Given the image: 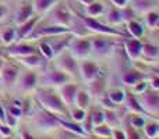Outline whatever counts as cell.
<instances>
[{"label": "cell", "instance_id": "cell-1", "mask_svg": "<svg viewBox=\"0 0 159 139\" xmlns=\"http://www.w3.org/2000/svg\"><path fill=\"white\" fill-rule=\"evenodd\" d=\"M36 100L39 102V104L42 106V109L46 110L50 114H57V115H63L67 117L69 113L66 110V104L61 102L60 96L52 93L50 90L41 88L36 90Z\"/></svg>", "mask_w": 159, "mask_h": 139}, {"label": "cell", "instance_id": "cell-2", "mask_svg": "<svg viewBox=\"0 0 159 139\" xmlns=\"http://www.w3.org/2000/svg\"><path fill=\"white\" fill-rule=\"evenodd\" d=\"M143 111L148 114H157L159 113V95L155 90H144L138 93L137 98Z\"/></svg>", "mask_w": 159, "mask_h": 139}, {"label": "cell", "instance_id": "cell-3", "mask_svg": "<svg viewBox=\"0 0 159 139\" xmlns=\"http://www.w3.org/2000/svg\"><path fill=\"white\" fill-rule=\"evenodd\" d=\"M34 121H35V125L42 131H50V129H56L60 127L59 118L50 114V113H48L46 110H41V111L36 113L35 117H34Z\"/></svg>", "mask_w": 159, "mask_h": 139}, {"label": "cell", "instance_id": "cell-4", "mask_svg": "<svg viewBox=\"0 0 159 139\" xmlns=\"http://www.w3.org/2000/svg\"><path fill=\"white\" fill-rule=\"evenodd\" d=\"M56 68L63 71L64 74L67 75H75L78 74V64L75 61V59L73 57L70 53H64V54H60L57 59H56V63H55Z\"/></svg>", "mask_w": 159, "mask_h": 139}, {"label": "cell", "instance_id": "cell-5", "mask_svg": "<svg viewBox=\"0 0 159 139\" xmlns=\"http://www.w3.org/2000/svg\"><path fill=\"white\" fill-rule=\"evenodd\" d=\"M91 50V41L88 39H73L70 43V54L77 60V59H85L89 56Z\"/></svg>", "mask_w": 159, "mask_h": 139}, {"label": "cell", "instance_id": "cell-6", "mask_svg": "<svg viewBox=\"0 0 159 139\" xmlns=\"http://www.w3.org/2000/svg\"><path fill=\"white\" fill-rule=\"evenodd\" d=\"M42 82H43L45 86H61V85L70 82V75L56 68L45 74L43 78H42Z\"/></svg>", "mask_w": 159, "mask_h": 139}, {"label": "cell", "instance_id": "cell-7", "mask_svg": "<svg viewBox=\"0 0 159 139\" xmlns=\"http://www.w3.org/2000/svg\"><path fill=\"white\" fill-rule=\"evenodd\" d=\"M78 72H80V75H81V78L84 79L85 82L89 84V82H92L95 78H98L99 68L92 61H82L78 66Z\"/></svg>", "mask_w": 159, "mask_h": 139}, {"label": "cell", "instance_id": "cell-8", "mask_svg": "<svg viewBox=\"0 0 159 139\" xmlns=\"http://www.w3.org/2000/svg\"><path fill=\"white\" fill-rule=\"evenodd\" d=\"M82 21H84V24L87 25V28H88V29H91V31H95V32L102 33V35H119V36H121V35H123V33H121V32H117V31L112 29V28H107V27H105V25L99 24L98 21H95V20H92V18H88V17H85V18H82Z\"/></svg>", "mask_w": 159, "mask_h": 139}, {"label": "cell", "instance_id": "cell-9", "mask_svg": "<svg viewBox=\"0 0 159 139\" xmlns=\"http://www.w3.org/2000/svg\"><path fill=\"white\" fill-rule=\"evenodd\" d=\"M77 85L75 84H70V82H67V84L61 85L60 86V99L61 102H63L66 106H70V104L74 103V98H75V93H77Z\"/></svg>", "mask_w": 159, "mask_h": 139}, {"label": "cell", "instance_id": "cell-10", "mask_svg": "<svg viewBox=\"0 0 159 139\" xmlns=\"http://www.w3.org/2000/svg\"><path fill=\"white\" fill-rule=\"evenodd\" d=\"M69 32L66 27H61V25H53V27H45L38 29L36 32L32 33V38H43V36H56L60 35V33H66Z\"/></svg>", "mask_w": 159, "mask_h": 139}, {"label": "cell", "instance_id": "cell-11", "mask_svg": "<svg viewBox=\"0 0 159 139\" xmlns=\"http://www.w3.org/2000/svg\"><path fill=\"white\" fill-rule=\"evenodd\" d=\"M124 47H126V53L131 60H137L141 56V52H143V43L137 39H129L124 43Z\"/></svg>", "mask_w": 159, "mask_h": 139}, {"label": "cell", "instance_id": "cell-12", "mask_svg": "<svg viewBox=\"0 0 159 139\" xmlns=\"http://www.w3.org/2000/svg\"><path fill=\"white\" fill-rule=\"evenodd\" d=\"M35 53V49L32 46H28V45H17V46L11 47L8 50V54L13 56V57H27V56H31Z\"/></svg>", "mask_w": 159, "mask_h": 139}, {"label": "cell", "instance_id": "cell-13", "mask_svg": "<svg viewBox=\"0 0 159 139\" xmlns=\"http://www.w3.org/2000/svg\"><path fill=\"white\" fill-rule=\"evenodd\" d=\"M36 21L38 20L36 18H30L27 22H24L22 25H20L18 31H16V35H17V41H21V39L27 38L28 35H31V32L34 31V27H35Z\"/></svg>", "mask_w": 159, "mask_h": 139}, {"label": "cell", "instance_id": "cell-14", "mask_svg": "<svg viewBox=\"0 0 159 139\" xmlns=\"http://www.w3.org/2000/svg\"><path fill=\"white\" fill-rule=\"evenodd\" d=\"M36 86V74H34L32 71H28L20 79V88L22 90H32Z\"/></svg>", "mask_w": 159, "mask_h": 139}, {"label": "cell", "instance_id": "cell-15", "mask_svg": "<svg viewBox=\"0 0 159 139\" xmlns=\"http://www.w3.org/2000/svg\"><path fill=\"white\" fill-rule=\"evenodd\" d=\"M17 75H18V68L16 66H4V68L0 72V76H2V81L4 82L6 85H11L14 81L17 79Z\"/></svg>", "mask_w": 159, "mask_h": 139}, {"label": "cell", "instance_id": "cell-16", "mask_svg": "<svg viewBox=\"0 0 159 139\" xmlns=\"http://www.w3.org/2000/svg\"><path fill=\"white\" fill-rule=\"evenodd\" d=\"M91 103V96L87 90H77L74 98V104L77 109H82L85 110Z\"/></svg>", "mask_w": 159, "mask_h": 139}, {"label": "cell", "instance_id": "cell-17", "mask_svg": "<svg viewBox=\"0 0 159 139\" xmlns=\"http://www.w3.org/2000/svg\"><path fill=\"white\" fill-rule=\"evenodd\" d=\"M141 78H143V75H141L140 72H137V71H127V72L123 74L121 81H123V84L127 85V86H135V85L140 82Z\"/></svg>", "mask_w": 159, "mask_h": 139}, {"label": "cell", "instance_id": "cell-18", "mask_svg": "<svg viewBox=\"0 0 159 139\" xmlns=\"http://www.w3.org/2000/svg\"><path fill=\"white\" fill-rule=\"evenodd\" d=\"M103 89H105V81L102 78H95L92 82H89V89H88V93L92 96H99L103 93Z\"/></svg>", "mask_w": 159, "mask_h": 139}, {"label": "cell", "instance_id": "cell-19", "mask_svg": "<svg viewBox=\"0 0 159 139\" xmlns=\"http://www.w3.org/2000/svg\"><path fill=\"white\" fill-rule=\"evenodd\" d=\"M91 47L98 54H106L110 49V43L106 39H93V41H91Z\"/></svg>", "mask_w": 159, "mask_h": 139}, {"label": "cell", "instance_id": "cell-20", "mask_svg": "<svg viewBox=\"0 0 159 139\" xmlns=\"http://www.w3.org/2000/svg\"><path fill=\"white\" fill-rule=\"evenodd\" d=\"M31 15H32V7L31 6H22L16 15V22L18 25H22L31 18Z\"/></svg>", "mask_w": 159, "mask_h": 139}, {"label": "cell", "instance_id": "cell-21", "mask_svg": "<svg viewBox=\"0 0 159 139\" xmlns=\"http://www.w3.org/2000/svg\"><path fill=\"white\" fill-rule=\"evenodd\" d=\"M20 61H21L24 66H28L30 68H36V67H39L42 64V59L39 57V56H36L35 53L31 56H27V57H21L20 59Z\"/></svg>", "mask_w": 159, "mask_h": 139}, {"label": "cell", "instance_id": "cell-22", "mask_svg": "<svg viewBox=\"0 0 159 139\" xmlns=\"http://www.w3.org/2000/svg\"><path fill=\"white\" fill-rule=\"evenodd\" d=\"M92 134L95 135L96 138H109V137H112V128L103 123V124H101V125L93 127Z\"/></svg>", "mask_w": 159, "mask_h": 139}, {"label": "cell", "instance_id": "cell-23", "mask_svg": "<svg viewBox=\"0 0 159 139\" xmlns=\"http://www.w3.org/2000/svg\"><path fill=\"white\" fill-rule=\"evenodd\" d=\"M126 104H127V110L129 111H131L133 114H141L143 113V109H141V106H140V103H138V100H137V98H134V96H129L127 98L126 96Z\"/></svg>", "mask_w": 159, "mask_h": 139}, {"label": "cell", "instance_id": "cell-24", "mask_svg": "<svg viewBox=\"0 0 159 139\" xmlns=\"http://www.w3.org/2000/svg\"><path fill=\"white\" fill-rule=\"evenodd\" d=\"M107 98H109V100L112 102V103H115L116 106H117V104L124 103V100H126V93L121 89H115L107 93Z\"/></svg>", "mask_w": 159, "mask_h": 139}, {"label": "cell", "instance_id": "cell-25", "mask_svg": "<svg viewBox=\"0 0 159 139\" xmlns=\"http://www.w3.org/2000/svg\"><path fill=\"white\" fill-rule=\"evenodd\" d=\"M56 21L61 27H69L70 25V14L67 13V10L64 7L57 8V11H56Z\"/></svg>", "mask_w": 159, "mask_h": 139}, {"label": "cell", "instance_id": "cell-26", "mask_svg": "<svg viewBox=\"0 0 159 139\" xmlns=\"http://www.w3.org/2000/svg\"><path fill=\"white\" fill-rule=\"evenodd\" d=\"M57 118H59V117H57ZM59 124H60V127L66 128L67 131H70V132H74V134H77V135H85V131H84V129H82L80 125H77V124L67 123V121L60 120V118H59Z\"/></svg>", "mask_w": 159, "mask_h": 139}, {"label": "cell", "instance_id": "cell-27", "mask_svg": "<svg viewBox=\"0 0 159 139\" xmlns=\"http://www.w3.org/2000/svg\"><path fill=\"white\" fill-rule=\"evenodd\" d=\"M105 124L109 125L110 128L117 125V114H116V110H105Z\"/></svg>", "mask_w": 159, "mask_h": 139}, {"label": "cell", "instance_id": "cell-28", "mask_svg": "<svg viewBox=\"0 0 159 139\" xmlns=\"http://www.w3.org/2000/svg\"><path fill=\"white\" fill-rule=\"evenodd\" d=\"M141 54L148 59H155L159 54V49L157 46H152V45H143V52H141Z\"/></svg>", "mask_w": 159, "mask_h": 139}, {"label": "cell", "instance_id": "cell-29", "mask_svg": "<svg viewBox=\"0 0 159 139\" xmlns=\"http://www.w3.org/2000/svg\"><path fill=\"white\" fill-rule=\"evenodd\" d=\"M91 121H92V125H101V124L105 123V113L101 111V110H93L91 113Z\"/></svg>", "mask_w": 159, "mask_h": 139}, {"label": "cell", "instance_id": "cell-30", "mask_svg": "<svg viewBox=\"0 0 159 139\" xmlns=\"http://www.w3.org/2000/svg\"><path fill=\"white\" fill-rule=\"evenodd\" d=\"M144 131H145V135L149 139L157 138L158 137V124H155V123L145 124V125H144Z\"/></svg>", "mask_w": 159, "mask_h": 139}, {"label": "cell", "instance_id": "cell-31", "mask_svg": "<svg viewBox=\"0 0 159 139\" xmlns=\"http://www.w3.org/2000/svg\"><path fill=\"white\" fill-rule=\"evenodd\" d=\"M129 32L131 33L134 38H140L143 35V27L135 21H130L129 22Z\"/></svg>", "mask_w": 159, "mask_h": 139}, {"label": "cell", "instance_id": "cell-32", "mask_svg": "<svg viewBox=\"0 0 159 139\" xmlns=\"http://www.w3.org/2000/svg\"><path fill=\"white\" fill-rule=\"evenodd\" d=\"M0 39H2V42H3L4 45L13 43V42L16 41V29H7L6 32L2 33Z\"/></svg>", "mask_w": 159, "mask_h": 139}, {"label": "cell", "instance_id": "cell-33", "mask_svg": "<svg viewBox=\"0 0 159 139\" xmlns=\"http://www.w3.org/2000/svg\"><path fill=\"white\" fill-rule=\"evenodd\" d=\"M85 118H87L85 110L77 109V107H75V109L71 111V120L75 121V123H82V121H85Z\"/></svg>", "mask_w": 159, "mask_h": 139}, {"label": "cell", "instance_id": "cell-34", "mask_svg": "<svg viewBox=\"0 0 159 139\" xmlns=\"http://www.w3.org/2000/svg\"><path fill=\"white\" fill-rule=\"evenodd\" d=\"M53 2L55 0H35V10L38 13H43L52 6Z\"/></svg>", "mask_w": 159, "mask_h": 139}, {"label": "cell", "instance_id": "cell-35", "mask_svg": "<svg viewBox=\"0 0 159 139\" xmlns=\"http://www.w3.org/2000/svg\"><path fill=\"white\" fill-rule=\"evenodd\" d=\"M39 50L42 52V54L46 59H52L55 56V52H53V47L50 46L49 43H41L39 45Z\"/></svg>", "mask_w": 159, "mask_h": 139}, {"label": "cell", "instance_id": "cell-36", "mask_svg": "<svg viewBox=\"0 0 159 139\" xmlns=\"http://www.w3.org/2000/svg\"><path fill=\"white\" fill-rule=\"evenodd\" d=\"M107 21L110 22V24H120L121 21H123V15H121V13H119L117 10H113L110 11L109 17H107Z\"/></svg>", "mask_w": 159, "mask_h": 139}, {"label": "cell", "instance_id": "cell-37", "mask_svg": "<svg viewBox=\"0 0 159 139\" xmlns=\"http://www.w3.org/2000/svg\"><path fill=\"white\" fill-rule=\"evenodd\" d=\"M102 4H99V3H95V4H91V6H88V8H87V13L89 14V15H98V14H101L102 13Z\"/></svg>", "mask_w": 159, "mask_h": 139}, {"label": "cell", "instance_id": "cell-38", "mask_svg": "<svg viewBox=\"0 0 159 139\" xmlns=\"http://www.w3.org/2000/svg\"><path fill=\"white\" fill-rule=\"evenodd\" d=\"M145 125V121H144L143 117H140L138 114H134L131 117V127L133 128H143Z\"/></svg>", "mask_w": 159, "mask_h": 139}, {"label": "cell", "instance_id": "cell-39", "mask_svg": "<svg viewBox=\"0 0 159 139\" xmlns=\"http://www.w3.org/2000/svg\"><path fill=\"white\" fill-rule=\"evenodd\" d=\"M159 22V17H158V14H154V13H151V14H148V17H147V24L149 25L151 28H154L155 25H157Z\"/></svg>", "mask_w": 159, "mask_h": 139}, {"label": "cell", "instance_id": "cell-40", "mask_svg": "<svg viewBox=\"0 0 159 139\" xmlns=\"http://www.w3.org/2000/svg\"><path fill=\"white\" fill-rule=\"evenodd\" d=\"M7 110H8V114H11V115H13V117H16V118L21 117V114H22V109H21V107H17V106H10Z\"/></svg>", "mask_w": 159, "mask_h": 139}, {"label": "cell", "instance_id": "cell-41", "mask_svg": "<svg viewBox=\"0 0 159 139\" xmlns=\"http://www.w3.org/2000/svg\"><path fill=\"white\" fill-rule=\"evenodd\" d=\"M0 134L2 137H11V127L7 124H0Z\"/></svg>", "mask_w": 159, "mask_h": 139}, {"label": "cell", "instance_id": "cell-42", "mask_svg": "<svg viewBox=\"0 0 159 139\" xmlns=\"http://www.w3.org/2000/svg\"><path fill=\"white\" fill-rule=\"evenodd\" d=\"M112 137H113V139H127L126 132L121 131V129H115V131H112Z\"/></svg>", "mask_w": 159, "mask_h": 139}, {"label": "cell", "instance_id": "cell-43", "mask_svg": "<svg viewBox=\"0 0 159 139\" xmlns=\"http://www.w3.org/2000/svg\"><path fill=\"white\" fill-rule=\"evenodd\" d=\"M126 135H127V139H141L140 137H138L137 132L134 131V128H133V127H130V128L127 129Z\"/></svg>", "mask_w": 159, "mask_h": 139}, {"label": "cell", "instance_id": "cell-44", "mask_svg": "<svg viewBox=\"0 0 159 139\" xmlns=\"http://www.w3.org/2000/svg\"><path fill=\"white\" fill-rule=\"evenodd\" d=\"M133 88H134V92L138 95V93L144 92V90L147 89V85L144 84V82H141V84H137V85H135V86H133Z\"/></svg>", "mask_w": 159, "mask_h": 139}, {"label": "cell", "instance_id": "cell-45", "mask_svg": "<svg viewBox=\"0 0 159 139\" xmlns=\"http://www.w3.org/2000/svg\"><path fill=\"white\" fill-rule=\"evenodd\" d=\"M20 139H34V137L31 134H28V132L21 131L20 132Z\"/></svg>", "mask_w": 159, "mask_h": 139}, {"label": "cell", "instance_id": "cell-46", "mask_svg": "<svg viewBox=\"0 0 159 139\" xmlns=\"http://www.w3.org/2000/svg\"><path fill=\"white\" fill-rule=\"evenodd\" d=\"M7 14V10H6V7H3V6H0V20L4 18V15Z\"/></svg>", "mask_w": 159, "mask_h": 139}, {"label": "cell", "instance_id": "cell-47", "mask_svg": "<svg viewBox=\"0 0 159 139\" xmlns=\"http://www.w3.org/2000/svg\"><path fill=\"white\" fill-rule=\"evenodd\" d=\"M152 88H154V89H159V78H154V81H152Z\"/></svg>", "mask_w": 159, "mask_h": 139}, {"label": "cell", "instance_id": "cell-48", "mask_svg": "<svg viewBox=\"0 0 159 139\" xmlns=\"http://www.w3.org/2000/svg\"><path fill=\"white\" fill-rule=\"evenodd\" d=\"M113 3L117 6H123L124 4V0H113Z\"/></svg>", "mask_w": 159, "mask_h": 139}, {"label": "cell", "instance_id": "cell-49", "mask_svg": "<svg viewBox=\"0 0 159 139\" xmlns=\"http://www.w3.org/2000/svg\"><path fill=\"white\" fill-rule=\"evenodd\" d=\"M4 66H6V64H4V61H3V59L0 57V72H2V70L4 68Z\"/></svg>", "mask_w": 159, "mask_h": 139}, {"label": "cell", "instance_id": "cell-50", "mask_svg": "<svg viewBox=\"0 0 159 139\" xmlns=\"http://www.w3.org/2000/svg\"><path fill=\"white\" fill-rule=\"evenodd\" d=\"M82 3H85V4H91L92 3V0H81Z\"/></svg>", "mask_w": 159, "mask_h": 139}, {"label": "cell", "instance_id": "cell-51", "mask_svg": "<svg viewBox=\"0 0 159 139\" xmlns=\"http://www.w3.org/2000/svg\"><path fill=\"white\" fill-rule=\"evenodd\" d=\"M3 139H11L10 137H3Z\"/></svg>", "mask_w": 159, "mask_h": 139}, {"label": "cell", "instance_id": "cell-52", "mask_svg": "<svg viewBox=\"0 0 159 139\" xmlns=\"http://www.w3.org/2000/svg\"><path fill=\"white\" fill-rule=\"evenodd\" d=\"M158 137H159V125H158Z\"/></svg>", "mask_w": 159, "mask_h": 139}, {"label": "cell", "instance_id": "cell-53", "mask_svg": "<svg viewBox=\"0 0 159 139\" xmlns=\"http://www.w3.org/2000/svg\"><path fill=\"white\" fill-rule=\"evenodd\" d=\"M152 139H155V138H152Z\"/></svg>", "mask_w": 159, "mask_h": 139}]
</instances>
